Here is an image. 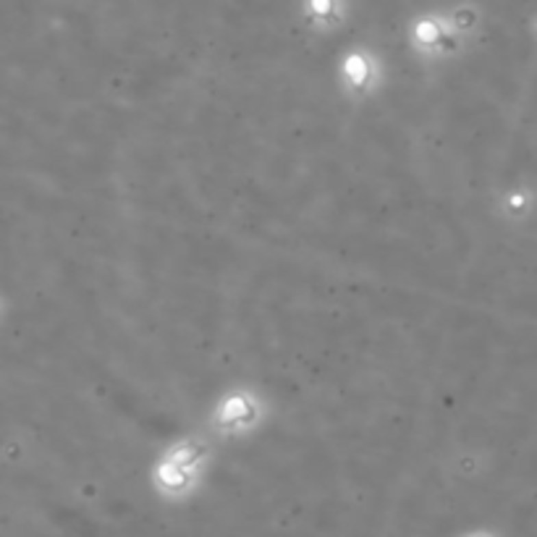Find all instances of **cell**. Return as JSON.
I'll return each instance as SVG.
<instances>
[{"label": "cell", "mask_w": 537, "mask_h": 537, "mask_svg": "<svg viewBox=\"0 0 537 537\" xmlns=\"http://www.w3.org/2000/svg\"><path fill=\"white\" fill-rule=\"evenodd\" d=\"M210 446L197 435H184L158 453L149 466V485L168 503L189 501L205 482Z\"/></svg>", "instance_id": "cell-1"}, {"label": "cell", "mask_w": 537, "mask_h": 537, "mask_svg": "<svg viewBox=\"0 0 537 537\" xmlns=\"http://www.w3.org/2000/svg\"><path fill=\"white\" fill-rule=\"evenodd\" d=\"M268 419V401L260 390L228 388L210 409V430L221 438H249Z\"/></svg>", "instance_id": "cell-2"}, {"label": "cell", "mask_w": 537, "mask_h": 537, "mask_svg": "<svg viewBox=\"0 0 537 537\" xmlns=\"http://www.w3.org/2000/svg\"><path fill=\"white\" fill-rule=\"evenodd\" d=\"M336 79L351 100H367L383 87V66L375 53L364 47H354L343 53V58L338 60Z\"/></svg>", "instance_id": "cell-3"}, {"label": "cell", "mask_w": 537, "mask_h": 537, "mask_svg": "<svg viewBox=\"0 0 537 537\" xmlns=\"http://www.w3.org/2000/svg\"><path fill=\"white\" fill-rule=\"evenodd\" d=\"M409 40H412V47L417 50V55H425V58H438L446 53V45L453 42V32L448 27L446 18H417L412 24V32H409Z\"/></svg>", "instance_id": "cell-4"}, {"label": "cell", "mask_w": 537, "mask_h": 537, "mask_svg": "<svg viewBox=\"0 0 537 537\" xmlns=\"http://www.w3.org/2000/svg\"><path fill=\"white\" fill-rule=\"evenodd\" d=\"M307 21L317 27V29H328V27H336L341 21V5L338 0H307Z\"/></svg>", "instance_id": "cell-5"}, {"label": "cell", "mask_w": 537, "mask_h": 537, "mask_svg": "<svg viewBox=\"0 0 537 537\" xmlns=\"http://www.w3.org/2000/svg\"><path fill=\"white\" fill-rule=\"evenodd\" d=\"M527 192H522V189H514V192H508L506 197H503V212L506 215H522V212H527Z\"/></svg>", "instance_id": "cell-6"}, {"label": "cell", "mask_w": 537, "mask_h": 537, "mask_svg": "<svg viewBox=\"0 0 537 537\" xmlns=\"http://www.w3.org/2000/svg\"><path fill=\"white\" fill-rule=\"evenodd\" d=\"M462 537H495L492 532H488V529H472V532H466V535Z\"/></svg>", "instance_id": "cell-7"}]
</instances>
